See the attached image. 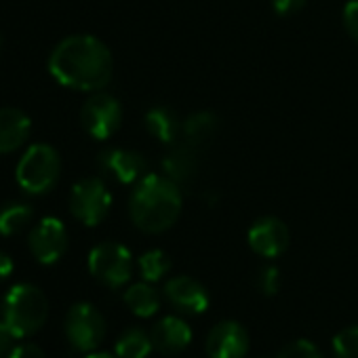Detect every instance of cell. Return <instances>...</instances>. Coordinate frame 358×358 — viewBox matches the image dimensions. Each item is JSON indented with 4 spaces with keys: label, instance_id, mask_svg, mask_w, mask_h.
Wrapping results in <instances>:
<instances>
[{
    "label": "cell",
    "instance_id": "cell-16",
    "mask_svg": "<svg viewBox=\"0 0 358 358\" xmlns=\"http://www.w3.org/2000/svg\"><path fill=\"white\" fill-rule=\"evenodd\" d=\"M162 169L169 179L179 186V184H188L196 177L199 173V154L196 148L184 143V145H175L162 160Z\"/></svg>",
    "mask_w": 358,
    "mask_h": 358
},
{
    "label": "cell",
    "instance_id": "cell-14",
    "mask_svg": "<svg viewBox=\"0 0 358 358\" xmlns=\"http://www.w3.org/2000/svg\"><path fill=\"white\" fill-rule=\"evenodd\" d=\"M150 337L158 352L179 354V352H184V348L192 341V331H190L188 322H184L182 318L164 316L154 324Z\"/></svg>",
    "mask_w": 358,
    "mask_h": 358
},
{
    "label": "cell",
    "instance_id": "cell-4",
    "mask_svg": "<svg viewBox=\"0 0 358 358\" xmlns=\"http://www.w3.org/2000/svg\"><path fill=\"white\" fill-rule=\"evenodd\" d=\"M62 160L55 148L47 143L32 145L17 164V184L28 194H45L59 179Z\"/></svg>",
    "mask_w": 358,
    "mask_h": 358
},
{
    "label": "cell",
    "instance_id": "cell-26",
    "mask_svg": "<svg viewBox=\"0 0 358 358\" xmlns=\"http://www.w3.org/2000/svg\"><path fill=\"white\" fill-rule=\"evenodd\" d=\"M343 24L345 30L350 32V36L354 41H358V0H350L343 9Z\"/></svg>",
    "mask_w": 358,
    "mask_h": 358
},
{
    "label": "cell",
    "instance_id": "cell-23",
    "mask_svg": "<svg viewBox=\"0 0 358 358\" xmlns=\"http://www.w3.org/2000/svg\"><path fill=\"white\" fill-rule=\"evenodd\" d=\"M337 358H358V327H348L333 339Z\"/></svg>",
    "mask_w": 358,
    "mask_h": 358
},
{
    "label": "cell",
    "instance_id": "cell-9",
    "mask_svg": "<svg viewBox=\"0 0 358 358\" xmlns=\"http://www.w3.org/2000/svg\"><path fill=\"white\" fill-rule=\"evenodd\" d=\"M68 249L66 226L57 217H45L30 232V251L41 264H55Z\"/></svg>",
    "mask_w": 358,
    "mask_h": 358
},
{
    "label": "cell",
    "instance_id": "cell-30",
    "mask_svg": "<svg viewBox=\"0 0 358 358\" xmlns=\"http://www.w3.org/2000/svg\"><path fill=\"white\" fill-rule=\"evenodd\" d=\"M13 272V259L0 251V278H7Z\"/></svg>",
    "mask_w": 358,
    "mask_h": 358
},
{
    "label": "cell",
    "instance_id": "cell-20",
    "mask_svg": "<svg viewBox=\"0 0 358 358\" xmlns=\"http://www.w3.org/2000/svg\"><path fill=\"white\" fill-rule=\"evenodd\" d=\"M152 348V337L143 329H129L116 341L118 358H148Z\"/></svg>",
    "mask_w": 358,
    "mask_h": 358
},
{
    "label": "cell",
    "instance_id": "cell-18",
    "mask_svg": "<svg viewBox=\"0 0 358 358\" xmlns=\"http://www.w3.org/2000/svg\"><path fill=\"white\" fill-rule=\"evenodd\" d=\"M217 116L211 112H196L192 116H188L182 122V137L188 145L192 148H203L205 143H209L215 133H217Z\"/></svg>",
    "mask_w": 358,
    "mask_h": 358
},
{
    "label": "cell",
    "instance_id": "cell-31",
    "mask_svg": "<svg viewBox=\"0 0 358 358\" xmlns=\"http://www.w3.org/2000/svg\"><path fill=\"white\" fill-rule=\"evenodd\" d=\"M87 358H114L112 354H103V352H95V354H89Z\"/></svg>",
    "mask_w": 358,
    "mask_h": 358
},
{
    "label": "cell",
    "instance_id": "cell-2",
    "mask_svg": "<svg viewBox=\"0 0 358 358\" xmlns=\"http://www.w3.org/2000/svg\"><path fill=\"white\" fill-rule=\"evenodd\" d=\"M133 224L150 234L169 230L182 213V190L166 175H145L129 203Z\"/></svg>",
    "mask_w": 358,
    "mask_h": 358
},
{
    "label": "cell",
    "instance_id": "cell-12",
    "mask_svg": "<svg viewBox=\"0 0 358 358\" xmlns=\"http://www.w3.org/2000/svg\"><path fill=\"white\" fill-rule=\"evenodd\" d=\"M249 245L262 257H278L289 247V228L276 217H262L249 230Z\"/></svg>",
    "mask_w": 358,
    "mask_h": 358
},
{
    "label": "cell",
    "instance_id": "cell-17",
    "mask_svg": "<svg viewBox=\"0 0 358 358\" xmlns=\"http://www.w3.org/2000/svg\"><path fill=\"white\" fill-rule=\"evenodd\" d=\"M145 129L152 137L162 143H175V139L182 135V120L166 106H156L145 114Z\"/></svg>",
    "mask_w": 358,
    "mask_h": 358
},
{
    "label": "cell",
    "instance_id": "cell-25",
    "mask_svg": "<svg viewBox=\"0 0 358 358\" xmlns=\"http://www.w3.org/2000/svg\"><path fill=\"white\" fill-rule=\"evenodd\" d=\"M257 289L264 293V295H274L280 287V274L274 266H266L259 270L257 274V280H255Z\"/></svg>",
    "mask_w": 358,
    "mask_h": 358
},
{
    "label": "cell",
    "instance_id": "cell-22",
    "mask_svg": "<svg viewBox=\"0 0 358 358\" xmlns=\"http://www.w3.org/2000/svg\"><path fill=\"white\" fill-rule=\"evenodd\" d=\"M139 270H141L143 280L156 282L171 270V259L164 251L154 249V251H148L139 257Z\"/></svg>",
    "mask_w": 358,
    "mask_h": 358
},
{
    "label": "cell",
    "instance_id": "cell-13",
    "mask_svg": "<svg viewBox=\"0 0 358 358\" xmlns=\"http://www.w3.org/2000/svg\"><path fill=\"white\" fill-rule=\"evenodd\" d=\"M99 164L120 184H135L148 175L145 158L133 150H120V148L106 150L99 156Z\"/></svg>",
    "mask_w": 358,
    "mask_h": 358
},
{
    "label": "cell",
    "instance_id": "cell-24",
    "mask_svg": "<svg viewBox=\"0 0 358 358\" xmlns=\"http://www.w3.org/2000/svg\"><path fill=\"white\" fill-rule=\"evenodd\" d=\"M278 358H322V354H320V350H318L312 341H308V339H297V341L287 343V345L280 350Z\"/></svg>",
    "mask_w": 358,
    "mask_h": 358
},
{
    "label": "cell",
    "instance_id": "cell-28",
    "mask_svg": "<svg viewBox=\"0 0 358 358\" xmlns=\"http://www.w3.org/2000/svg\"><path fill=\"white\" fill-rule=\"evenodd\" d=\"M9 358H47V356L36 343H22V345L13 348Z\"/></svg>",
    "mask_w": 358,
    "mask_h": 358
},
{
    "label": "cell",
    "instance_id": "cell-29",
    "mask_svg": "<svg viewBox=\"0 0 358 358\" xmlns=\"http://www.w3.org/2000/svg\"><path fill=\"white\" fill-rule=\"evenodd\" d=\"M272 3L278 15H293L306 5V0H272Z\"/></svg>",
    "mask_w": 358,
    "mask_h": 358
},
{
    "label": "cell",
    "instance_id": "cell-11",
    "mask_svg": "<svg viewBox=\"0 0 358 358\" xmlns=\"http://www.w3.org/2000/svg\"><path fill=\"white\" fill-rule=\"evenodd\" d=\"M164 297L169 303L184 312V314H201L209 308V293L207 289L190 278V276H175L164 285Z\"/></svg>",
    "mask_w": 358,
    "mask_h": 358
},
{
    "label": "cell",
    "instance_id": "cell-5",
    "mask_svg": "<svg viewBox=\"0 0 358 358\" xmlns=\"http://www.w3.org/2000/svg\"><path fill=\"white\" fill-rule=\"evenodd\" d=\"M89 270L99 282L118 289L133 274V257L120 243H101L89 255Z\"/></svg>",
    "mask_w": 358,
    "mask_h": 358
},
{
    "label": "cell",
    "instance_id": "cell-10",
    "mask_svg": "<svg viewBox=\"0 0 358 358\" xmlns=\"http://www.w3.org/2000/svg\"><path fill=\"white\" fill-rule=\"evenodd\" d=\"M249 350V333L234 320L217 322L207 337L211 358H243Z\"/></svg>",
    "mask_w": 358,
    "mask_h": 358
},
{
    "label": "cell",
    "instance_id": "cell-19",
    "mask_svg": "<svg viewBox=\"0 0 358 358\" xmlns=\"http://www.w3.org/2000/svg\"><path fill=\"white\" fill-rule=\"evenodd\" d=\"M124 303L129 306V310L141 318H148L152 314L158 312L160 308V297H158V291L145 280V282H137V285H131L124 293Z\"/></svg>",
    "mask_w": 358,
    "mask_h": 358
},
{
    "label": "cell",
    "instance_id": "cell-7",
    "mask_svg": "<svg viewBox=\"0 0 358 358\" xmlns=\"http://www.w3.org/2000/svg\"><path fill=\"white\" fill-rule=\"evenodd\" d=\"M66 335L70 343L80 352L95 350L106 335V320L91 303H76L66 318Z\"/></svg>",
    "mask_w": 358,
    "mask_h": 358
},
{
    "label": "cell",
    "instance_id": "cell-6",
    "mask_svg": "<svg viewBox=\"0 0 358 358\" xmlns=\"http://www.w3.org/2000/svg\"><path fill=\"white\" fill-rule=\"evenodd\" d=\"M112 207V194L106 184L97 177H87L72 188L70 194V209L76 220L85 226H97L106 220Z\"/></svg>",
    "mask_w": 358,
    "mask_h": 358
},
{
    "label": "cell",
    "instance_id": "cell-27",
    "mask_svg": "<svg viewBox=\"0 0 358 358\" xmlns=\"http://www.w3.org/2000/svg\"><path fill=\"white\" fill-rule=\"evenodd\" d=\"M17 339V335L7 327L5 320H0V358L9 356L13 352V341Z\"/></svg>",
    "mask_w": 358,
    "mask_h": 358
},
{
    "label": "cell",
    "instance_id": "cell-15",
    "mask_svg": "<svg viewBox=\"0 0 358 358\" xmlns=\"http://www.w3.org/2000/svg\"><path fill=\"white\" fill-rule=\"evenodd\" d=\"M30 135V118L17 108H0V154L17 150Z\"/></svg>",
    "mask_w": 358,
    "mask_h": 358
},
{
    "label": "cell",
    "instance_id": "cell-1",
    "mask_svg": "<svg viewBox=\"0 0 358 358\" xmlns=\"http://www.w3.org/2000/svg\"><path fill=\"white\" fill-rule=\"evenodd\" d=\"M49 70L64 87L78 91H99L112 78V55L95 36H68L53 49L49 57Z\"/></svg>",
    "mask_w": 358,
    "mask_h": 358
},
{
    "label": "cell",
    "instance_id": "cell-8",
    "mask_svg": "<svg viewBox=\"0 0 358 358\" xmlns=\"http://www.w3.org/2000/svg\"><path fill=\"white\" fill-rule=\"evenodd\" d=\"M80 118H83V124L91 137L108 139L120 127L122 108H120L116 97L106 95V93H97L91 99H87V103L83 106Z\"/></svg>",
    "mask_w": 358,
    "mask_h": 358
},
{
    "label": "cell",
    "instance_id": "cell-3",
    "mask_svg": "<svg viewBox=\"0 0 358 358\" xmlns=\"http://www.w3.org/2000/svg\"><path fill=\"white\" fill-rule=\"evenodd\" d=\"M49 303L34 285H15L3 301V320L20 337L34 335L47 320Z\"/></svg>",
    "mask_w": 358,
    "mask_h": 358
},
{
    "label": "cell",
    "instance_id": "cell-21",
    "mask_svg": "<svg viewBox=\"0 0 358 358\" xmlns=\"http://www.w3.org/2000/svg\"><path fill=\"white\" fill-rule=\"evenodd\" d=\"M32 220V209L22 205V203H13L0 209V234L11 236L22 232Z\"/></svg>",
    "mask_w": 358,
    "mask_h": 358
}]
</instances>
